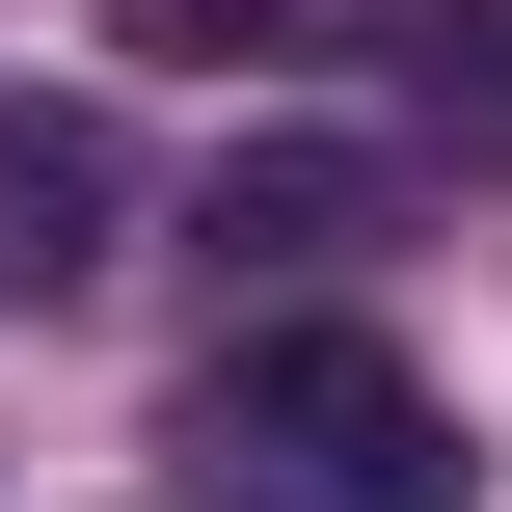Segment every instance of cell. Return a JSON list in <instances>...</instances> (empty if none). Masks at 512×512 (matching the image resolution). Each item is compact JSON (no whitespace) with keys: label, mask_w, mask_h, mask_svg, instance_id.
I'll list each match as a JSON object with an SVG mask.
<instances>
[{"label":"cell","mask_w":512,"mask_h":512,"mask_svg":"<svg viewBox=\"0 0 512 512\" xmlns=\"http://www.w3.org/2000/svg\"><path fill=\"white\" fill-rule=\"evenodd\" d=\"M108 27H135L162 81H297V54H351L378 0H108Z\"/></svg>","instance_id":"obj_4"},{"label":"cell","mask_w":512,"mask_h":512,"mask_svg":"<svg viewBox=\"0 0 512 512\" xmlns=\"http://www.w3.org/2000/svg\"><path fill=\"white\" fill-rule=\"evenodd\" d=\"M405 81H432L459 162H512V0H405Z\"/></svg>","instance_id":"obj_5"},{"label":"cell","mask_w":512,"mask_h":512,"mask_svg":"<svg viewBox=\"0 0 512 512\" xmlns=\"http://www.w3.org/2000/svg\"><path fill=\"white\" fill-rule=\"evenodd\" d=\"M189 243H216V270H243V297H297V324H324V297H351V270H378V243H405V162H351V135H243V162H216V216H189Z\"/></svg>","instance_id":"obj_2"},{"label":"cell","mask_w":512,"mask_h":512,"mask_svg":"<svg viewBox=\"0 0 512 512\" xmlns=\"http://www.w3.org/2000/svg\"><path fill=\"white\" fill-rule=\"evenodd\" d=\"M108 243H135V189H108V108H54V81H0V324H54V297H108Z\"/></svg>","instance_id":"obj_3"},{"label":"cell","mask_w":512,"mask_h":512,"mask_svg":"<svg viewBox=\"0 0 512 512\" xmlns=\"http://www.w3.org/2000/svg\"><path fill=\"white\" fill-rule=\"evenodd\" d=\"M162 459H189V512H459V486H486L459 405H432L378 324H243Z\"/></svg>","instance_id":"obj_1"}]
</instances>
